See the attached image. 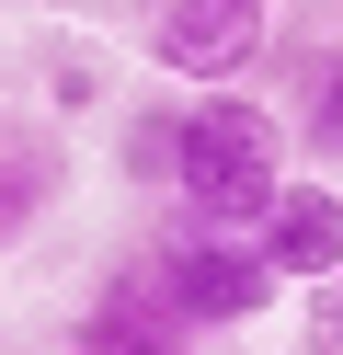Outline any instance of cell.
<instances>
[{"instance_id": "6da1fadb", "label": "cell", "mask_w": 343, "mask_h": 355, "mask_svg": "<svg viewBox=\"0 0 343 355\" xmlns=\"http://www.w3.org/2000/svg\"><path fill=\"white\" fill-rule=\"evenodd\" d=\"M274 184H286V126H274V103H252L240 80L183 103L172 184H160L172 218H195V230H252V218L274 207Z\"/></svg>"}, {"instance_id": "7a4b0ae2", "label": "cell", "mask_w": 343, "mask_h": 355, "mask_svg": "<svg viewBox=\"0 0 343 355\" xmlns=\"http://www.w3.org/2000/svg\"><path fill=\"white\" fill-rule=\"evenodd\" d=\"M137 286H149L160 321H183L206 344V332H252L286 286L263 275V252H252V230H195V218H172V230H149V252H137Z\"/></svg>"}, {"instance_id": "3957f363", "label": "cell", "mask_w": 343, "mask_h": 355, "mask_svg": "<svg viewBox=\"0 0 343 355\" xmlns=\"http://www.w3.org/2000/svg\"><path fill=\"white\" fill-rule=\"evenodd\" d=\"M263 35H274V0H149L137 46H149V69L183 80V92H229V80H252Z\"/></svg>"}, {"instance_id": "277c9868", "label": "cell", "mask_w": 343, "mask_h": 355, "mask_svg": "<svg viewBox=\"0 0 343 355\" xmlns=\"http://www.w3.org/2000/svg\"><path fill=\"white\" fill-rule=\"evenodd\" d=\"M252 252H263L274 286H320L343 263V184H332V172H286L274 207L252 218Z\"/></svg>"}, {"instance_id": "5b68a950", "label": "cell", "mask_w": 343, "mask_h": 355, "mask_svg": "<svg viewBox=\"0 0 343 355\" xmlns=\"http://www.w3.org/2000/svg\"><path fill=\"white\" fill-rule=\"evenodd\" d=\"M58 195H69V138L46 115H12L0 126V252H23L58 218Z\"/></svg>"}, {"instance_id": "8992f818", "label": "cell", "mask_w": 343, "mask_h": 355, "mask_svg": "<svg viewBox=\"0 0 343 355\" xmlns=\"http://www.w3.org/2000/svg\"><path fill=\"white\" fill-rule=\"evenodd\" d=\"M58 355H195V332L149 309V286H137V263H114V275L91 286V309H80V321L58 332Z\"/></svg>"}, {"instance_id": "52a82bcc", "label": "cell", "mask_w": 343, "mask_h": 355, "mask_svg": "<svg viewBox=\"0 0 343 355\" xmlns=\"http://www.w3.org/2000/svg\"><path fill=\"white\" fill-rule=\"evenodd\" d=\"M274 126H286V161L343 172V35H320V46L286 58V103H274Z\"/></svg>"}, {"instance_id": "ba28073f", "label": "cell", "mask_w": 343, "mask_h": 355, "mask_svg": "<svg viewBox=\"0 0 343 355\" xmlns=\"http://www.w3.org/2000/svg\"><path fill=\"white\" fill-rule=\"evenodd\" d=\"M172 138H183V103H137V115H126V138H114V161H126V184L137 195H160V184H172Z\"/></svg>"}, {"instance_id": "9c48e42d", "label": "cell", "mask_w": 343, "mask_h": 355, "mask_svg": "<svg viewBox=\"0 0 343 355\" xmlns=\"http://www.w3.org/2000/svg\"><path fill=\"white\" fill-rule=\"evenodd\" d=\"M35 92H46V115H91V103H103V58L91 46H46L35 58Z\"/></svg>"}, {"instance_id": "30bf717a", "label": "cell", "mask_w": 343, "mask_h": 355, "mask_svg": "<svg viewBox=\"0 0 343 355\" xmlns=\"http://www.w3.org/2000/svg\"><path fill=\"white\" fill-rule=\"evenodd\" d=\"M297 355H343V263L309 286V321H297Z\"/></svg>"}]
</instances>
